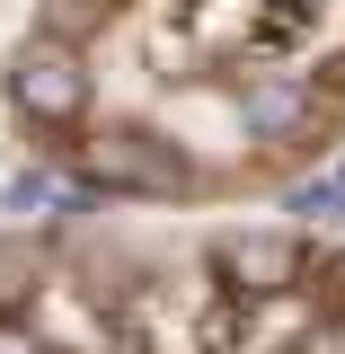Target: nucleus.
Returning <instances> with one entry per match:
<instances>
[{
	"mask_svg": "<svg viewBox=\"0 0 345 354\" xmlns=\"http://www.w3.org/2000/svg\"><path fill=\"white\" fill-rule=\"evenodd\" d=\"M0 354H345V239L274 221L186 248L0 230Z\"/></svg>",
	"mask_w": 345,
	"mask_h": 354,
	"instance_id": "nucleus-1",
	"label": "nucleus"
}]
</instances>
